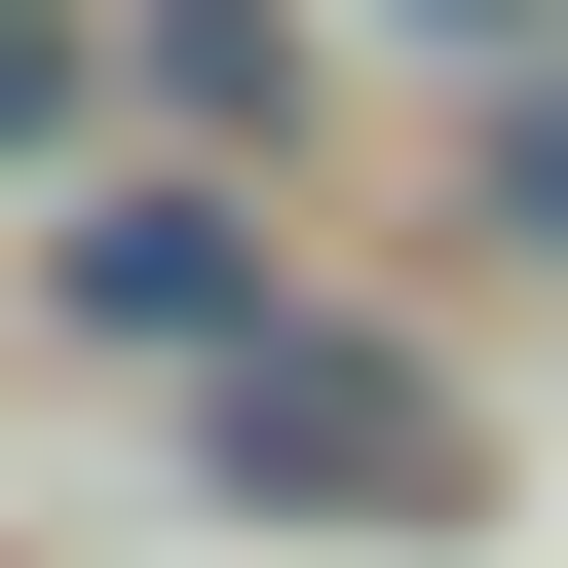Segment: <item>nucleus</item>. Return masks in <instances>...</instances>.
Segmentation results:
<instances>
[{
	"label": "nucleus",
	"instance_id": "nucleus-1",
	"mask_svg": "<svg viewBox=\"0 0 568 568\" xmlns=\"http://www.w3.org/2000/svg\"><path fill=\"white\" fill-rule=\"evenodd\" d=\"M39 114H77V0H0V152H39Z\"/></svg>",
	"mask_w": 568,
	"mask_h": 568
}]
</instances>
